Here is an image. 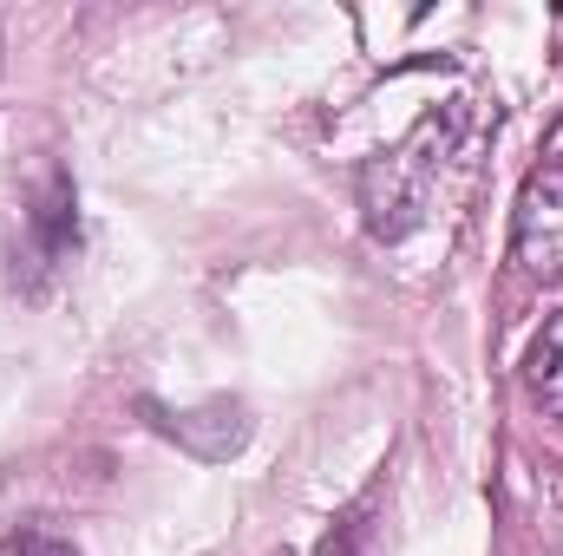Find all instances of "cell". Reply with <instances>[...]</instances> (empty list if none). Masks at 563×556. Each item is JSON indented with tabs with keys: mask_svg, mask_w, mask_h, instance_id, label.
<instances>
[{
	"mask_svg": "<svg viewBox=\"0 0 563 556\" xmlns=\"http://www.w3.org/2000/svg\"><path fill=\"white\" fill-rule=\"evenodd\" d=\"M452 144H459V112H445V119L432 112V119L413 125V138L400 144V151H380L361 170V210H367V230L380 243H400L426 216V197H432Z\"/></svg>",
	"mask_w": 563,
	"mask_h": 556,
	"instance_id": "obj_1",
	"label": "cell"
},
{
	"mask_svg": "<svg viewBox=\"0 0 563 556\" xmlns=\"http://www.w3.org/2000/svg\"><path fill=\"white\" fill-rule=\"evenodd\" d=\"M511 256L538 281H563V164H544L525 177L511 210Z\"/></svg>",
	"mask_w": 563,
	"mask_h": 556,
	"instance_id": "obj_2",
	"label": "cell"
},
{
	"mask_svg": "<svg viewBox=\"0 0 563 556\" xmlns=\"http://www.w3.org/2000/svg\"><path fill=\"white\" fill-rule=\"evenodd\" d=\"M26 236H33V263H40V269H59V263L73 256L79 216H73V184H66V170H46V177H40V197H33V210H26Z\"/></svg>",
	"mask_w": 563,
	"mask_h": 556,
	"instance_id": "obj_3",
	"label": "cell"
},
{
	"mask_svg": "<svg viewBox=\"0 0 563 556\" xmlns=\"http://www.w3.org/2000/svg\"><path fill=\"white\" fill-rule=\"evenodd\" d=\"M525 380H531L538 407L563 419V314H551V321L538 327V341H531V360H525Z\"/></svg>",
	"mask_w": 563,
	"mask_h": 556,
	"instance_id": "obj_4",
	"label": "cell"
},
{
	"mask_svg": "<svg viewBox=\"0 0 563 556\" xmlns=\"http://www.w3.org/2000/svg\"><path fill=\"white\" fill-rule=\"evenodd\" d=\"M367 518H374V491L334 518V531L321 537V551H314V556H361V551H367V537H374V524H367Z\"/></svg>",
	"mask_w": 563,
	"mask_h": 556,
	"instance_id": "obj_5",
	"label": "cell"
},
{
	"mask_svg": "<svg viewBox=\"0 0 563 556\" xmlns=\"http://www.w3.org/2000/svg\"><path fill=\"white\" fill-rule=\"evenodd\" d=\"M7 556H79L66 537H53V531H13V544Z\"/></svg>",
	"mask_w": 563,
	"mask_h": 556,
	"instance_id": "obj_6",
	"label": "cell"
},
{
	"mask_svg": "<svg viewBox=\"0 0 563 556\" xmlns=\"http://www.w3.org/2000/svg\"><path fill=\"white\" fill-rule=\"evenodd\" d=\"M7 544H13V511H7V485H0V556H7Z\"/></svg>",
	"mask_w": 563,
	"mask_h": 556,
	"instance_id": "obj_7",
	"label": "cell"
}]
</instances>
